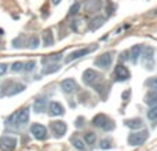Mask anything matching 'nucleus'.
Masks as SVG:
<instances>
[{
	"label": "nucleus",
	"mask_w": 157,
	"mask_h": 151,
	"mask_svg": "<svg viewBox=\"0 0 157 151\" xmlns=\"http://www.w3.org/2000/svg\"><path fill=\"white\" fill-rule=\"evenodd\" d=\"M108 121H109V118L105 116V114H97V116L92 118V124H94L95 127L101 128V129L105 127V124H106Z\"/></svg>",
	"instance_id": "dca6fc26"
},
{
	"label": "nucleus",
	"mask_w": 157,
	"mask_h": 151,
	"mask_svg": "<svg viewBox=\"0 0 157 151\" xmlns=\"http://www.w3.org/2000/svg\"><path fill=\"white\" fill-rule=\"evenodd\" d=\"M36 68V62L35 61H28L24 63V72H32Z\"/></svg>",
	"instance_id": "c756f323"
},
{
	"label": "nucleus",
	"mask_w": 157,
	"mask_h": 151,
	"mask_svg": "<svg viewBox=\"0 0 157 151\" xmlns=\"http://www.w3.org/2000/svg\"><path fill=\"white\" fill-rule=\"evenodd\" d=\"M112 129H114V122L112 121V120H109V121L105 124V127L102 128V131H105V132H109V131H112Z\"/></svg>",
	"instance_id": "473e14b6"
},
{
	"label": "nucleus",
	"mask_w": 157,
	"mask_h": 151,
	"mask_svg": "<svg viewBox=\"0 0 157 151\" xmlns=\"http://www.w3.org/2000/svg\"><path fill=\"white\" fill-rule=\"evenodd\" d=\"M147 118L150 120V121H156L157 120V106H152V107L147 110Z\"/></svg>",
	"instance_id": "393cba45"
},
{
	"label": "nucleus",
	"mask_w": 157,
	"mask_h": 151,
	"mask_svg": "<svg viewBox=\"0 0 157 151\" xmlns=\"http://www.w3.org/2000/svg\"><path fill=\"white\" fill-rule=\"evenodd\" d=\"M59 70V66L58 65H55V63H52V65H50V66H46V68L43 69V72L41 73L43 74H51V73H55V72H58Z\"/></svg>",
	"instance_id": "b1692460"
},
{
	"label": "nucleus",
	"mask_w": 157,
	"mask_h": 151,
	"mask_svg": "<svg viewBox=\"0 0 157 151\" xmlns=\"http://www.w3.org/2000/svg\"><path fill=\"white\" fill-rule=\"evenodd\" d=\"M112 61H113V58H112L110 52H105V54H102L101 57H98L94 63L101 69H108L109 66L112 65Z\"/></svg>",
	"instance_id": "6e6552de"
},
{
	"label": "nucleus",
	"mask_w": 157,
	"mask_h": 151,
	"mask_svg": "<svg viewBox=\"0 0 157 151\" xmlns=\"http://www.w3.org/2000/svg\"><path fill=\"white\" fill-rule=\"evenodd\" d=\"M103 22H105V18H102V17H95V18L91 21V24H90V30L99 29V28L103 25Z\"/></svg>",
	"instance_id": "4be33fe9"
},
{
	"label": "nucleus",
	"mask_w": 157,
	"mask_h": 151,
	"mask_svg": "<svg viewBox=\"0 0 157 151\" xmlns=\"http://www.w3.org/2000/svg\"><path fill=\"white\" fill-rule=\"evenodd\" d=\"M145 103H146L147 106H157V91H150L146 94V96H145Z\"/></svg>",
	"instance_id": "a211bd4d"
},
{
	"label": "nucleus",
	"mask_w": 157,
	"mask_h": 151,
	"mask_svg": "<svg viewBox=\"0 0 157 151\" xmlns=\"http://www.w3.org/2000/svg\"><path fill=\"white\" fill-rule=\"evenodd\" d=\"M114 77L117 81H127L130 78V72L124 65H117L114 69Z\"/></svg>",
	"instance_id": "1a4fd4ad"
},
{
	"label": "nucleus",
	"mask_w": 157,
	"mask_h": 151,
	"mask_svg": "<svg viewBox=\"0 0 157 151\" xmlns=\"http://www.w3.org/2000/svg\"><path fill=\"white\" fill-rule=\"evenodd\" d=\"M48 111L52 117L55 116H63L65 114V109L59 102H51L48 105Z\"/></svg>",
	"instance_id": "f8f14e48"
},
{
	"label": "nucleus",
	"mask_w": 157,
	"mask_h": 151,
	"mask_svg": "<svg viewBox=\"0 0 157 151\" xmlns=\"http://www.w3.org/2000/svg\"><path fill=\"white\" fill-rule=\"evenodd\" d=\"M18 144V140L14 136H2L0 138V149L4 151H14Z\"/></svg>",
	"instance_id": "20e7f679"
},
{
	"label": "nucleus",
	"mask_w": 157,
	"mask_h": 151,
	"mask_svg": "<svg viewBox=\"0 0 157 151\" xmlns=\"http://www.w3.org/2000/svg\"><path fill=\"white\" fill-rule=\"evenodd\" d=\"M24 70V63L19 62V61H17V62H14L13 65H11V72H14V73H18V72Z\"/></svg>",
	"instance_id": "c85d7f7f"
},
{
	"label": "nucleus",
	"mask_w": 157,
	"mask_h": 151,
	"mask_svg": "<svg viewBox=\"0 0 157 151\" xmlns=\"http://www.w3.org/2000/svg\"><path fill=\"white\" fill-rule=\"evenodd\" d=\"M39 43H40V40H39L37 36H32V37L29 39V43H28V47H29L30 50H35L39 47Z\"/></svg>",
	"instance_id": "bb28decb"
},
{
	"label": "nucleus",
	"mask_w": 157,
	"mask_h": 151,
	"mask_svg": "<svg viewBox=\"0 0 157 151\" xmlns=\"http://www.w3.org/2000/svg\"><path fill=\"white\" fill-rule=\"evenodd\" d=\"M147 139H149V131L142 129V131H138V132L130 133V136H128V144L130 146H141Z\"/></svg>",
	"instance_id": "f257e3e1"
},
{
	"label": "nucleus",
	"mask_w": 157,
	"mask_h": 151,
	"mask_svg": "<svg viewBox=\"0 0 157 151\" xmlns=\"http://www.w3.org/2000/svg\"><path fill=\"white\" fill-rule=\"evenodd\" d=\"M7 88H6V96H14V95H18L21 92H24L26 89V87L21 83H8Z\"/></svg>",
	"instance_id": "0eeeda50"
},
{
	"label": "nucleus",
	"mask_w": 157,
	"mask_h": 151,
	"mask_svg": "<svg viewBox=\"0 0 157 151\" xmlns=\"http://www.w3.org/2000/svg\"><path fill=\"white\" fill-rule=\"evenodd\" d=\"M146 85L149 87V88L155 89V91H157V77H150L149 80L146 81Z\"/></svg>",
	"instance_id": "7c9ffc66"
},
{
	"label": "nucleus",
	"mask_w": 157,
	"mask_h": 151,
	"mask_svg": "<svg viewBox=\"0 0 157 151\" xmlns=\"http://www.w3.org/2000/svg\"><path fill=\"white\" fill-rule=\"evenodd\" d=\"M61 89H62L65 94H73L77 89V84L73 78H66V80L61 81Z\"/></svg>",
	"instance_id": "9d476101"
},
{
	"label": "nucleus",
	"mask_w": 157,
	"mask_h": 151,
	"mask_svg": "<svg viewBox=\"0 0 157 151\" xmlns=\"http://www.w3.org/2000/svg\"><path fill=\"white\" fill-rule=\"evenodd\" d=\"M142 62L144 66L147 70H153L155 69V48L153 47H145L142 48Z\"/></svg>",
	"instance_id": "f03ea898"
},
{
	"label": "nucleus",
	"mask_w": 157,
	"mask_h": 151,
	"mask_svg": "<svg viewBox=\"0 0 157 151\" xmlns=\"http://www.w3.org/2000/svg\"><path fill=\"white\" fill-rule=\"evenodd\" d=\"M59 3H61V0H52V4H55V6L59 4Z\"/></svg>",
	"instance_id": "c9c22d12"
},
{
	"label": "nucleus",
	"mask_w": 157,
	"mask_h": 151,
	"mask_svg": "<svg viewBox=\"0 0 157 151\" xmlns=\"http://www.w3.org/2000/svg\"><path fill=\"white\" fill-rule=\"evenodd\" d=\"M50 128H51L52 133H54V136L57 139L62 138L66 133V129H68V127H66V124L63 121H52L50 124Z\"/></svg>",
	"instance_id": "423d86ee"
},
{
	"label": "nucleus",
	"mask_w": 157,
	"mask_h": 151,
	"mask_svg": "<svg viewBox=\"0 0 157 151\" xmlns=\"http://www.w3.org/2000/svg\"><path fill=\"white\" fill-rule=\"evenodd\" d=\"M29 121V109L25 107L18 110V120H17V127H24Z\"/></svg>",
	"instance_id": "ddd939ff"
},
{
	"label": "nucleus",
	"mask_w": 157,
	"mask_h": 151,
	"mask_svg": "<svg viewBox=\"0 0 157 151\" xmlns=\"http://www.w3.org/2000/svg\"><path fill=\"white\" fill-rule=\"evenodd\" d=\"M90 51H91V50H90V48H80V50H76V51L71 52V54H69L68 57H66L65 62H66V63H71V62H73V61L78 59V58H81V57H84V55H87Z\"/></svg>",
	"instance_id": "9b49d317"
},
{
	"label": "nucleus",
	"mask_w": 157,
	"mask_h": 151,
	"mask_svg": "<svg viewBox=\"0 0 157 151\" xmlns=\"http://www.w3.org/2000/svg\"><path fill=\"white\" fill-rule=\"evenodd\" d=\"M17 120H18V111H15L14 114H11L7 118V125L8 127H15L17 128Z\"/></svg>",
	"instance_id": "a878e982"
},
{
	"label": "nucleus",
	"mask_w": 157,
	"mask_h": 151,
	"mask_svg": "<svg viewBox=\"0 0 157 151\" xmlns=\"http://www.w3.org/2000/svg\"><path fill=\"white\" fill-rule=\"evenodd\" d=\"M124 124H125V127H128L130 129L135 131V129H139V128H142L144 122H142L141 118H130V120H125Z\"/></svg>",
	"instance_id": "2eb2a0df"
},
{
	"label": "nucleus",
	"mask_w": 157,
	"mask_h": 151,
	"mask_svg": "<svg viewBox=\"0 0 157 151\" xmlns=\"http://www.w3.org/2000/svg\"><path fill=\"white\" fill-rule=\"evenodd\" d=\"M99 147L102 150H109V149H112V147H113V143H112L110 139H103V140H101Z\"/></svg>",
	"instance_id": "cd10ccee"
},
{
	"label": "nucleus",
	"mask_w": 157,
	"mask_h": 151,
	"mask_svg": "<svg viewBox=\"0 0 157 151\" xmlns=\"http://www.w3.org/2000/svg\"><path fill=\"white\" fill-rule=\"evenodd\" d=\"M7 69H8V66L6 65V63H0V76L6 74V72H7Z\"/></svg>",
	"instance_id": "72a5a7b5"
},
{
	"label": "nucleus",
	"mask_w": 157,
	"mask_h": 151,
	"mask_svg": "<svg viewBox=\"0 0 157 151\" xmlns=\"http://www.w3.org/2000/svg\"><path fill=\"white\" fill-rule=\"evenodd\" d=\"M43 44H44V47H51L52 44H54V36H52L51 29L44 30V33H43Z\"/></svg>",
	"instance_id": "6ab92c4d"
},
{
	"label": "nucleus",
	"mask_w": 157,
	"mask_h": 151,
	"mask_svg": "<svg viewBox=\"0 0 157 151\" xmlns=\"http://www.w3.org/2000/svg\"><path fill=\"white\" fill-rule=\"evenodd\" d=\"M141 54H142V46H134L130 50V59H131V62L132 63H136L138 62V58L141 57Z\"/></svg>",
	"instance_id": "f3484780"
},
{
	"label": "nucleus",
	"mask_w": 157,
	"mask_h": 151,
	"mask_svg": "<svg viewBox=\"0 0 157 151\" xmlns=\"http://www.w3.org/2000/svg\"><path fill=\"white\" fill-rule=\"evenodd\" d=\"M84 142H86V144H88V146H92V144L97 142V135H95L94 132H87L86 135H84Z\"/></svg>",
	"instance_id": "5701e85b"
},
{
	"label": "nucleus",
	"mask_w": 157,
	"mask_h": 151,
	"mask_svg": "<svg viewBox=\"0 0 157 151\" xmlns=\"http://www.w3.org/2000/svg\"><path fill=\"white\" fill-rule=\"evenodd\" d=\"M130 95H131V89H127V91L124 92V94L121 95V98H123V100H127L128 98H130Z\"/></svg>",
	"instance_id": "f704fd0d"
},
{
	"label": "nucleus",
	"mask_w": 157,
	"mask_h": 151,
	"mask_svg": "<svg viewBox=\"0 0 157 151\" xmlns=\"http://www.w3.org/2000/svg\"><path fill=\"white\" fill-rule=\"evenodd\" d=\"M62 59V54H52L50 57H46L41 59V63L43 65H47V63H57L58 61Z\"/></svg>",
	"instance_id": "412c9836"
},
{
	"label": "nucleus",
	"mask_w": 157,
	"mask_h": 151,
	"mask_svg": "<svg viewBox=\"0 0 157 151\" xmlns=\"http://www.w3.org/2000/svg\"><path fill=\"white\" fill-rule=\"evenodd\" d=\"M81 78H83V83L86 84V85H95V83L99 81L102 77H101L99 73H98L97 70H94V69H87L83 73V77Z\"/></svg>",
	"instance_id": "7ed1b4c3"
},
{
	"label": "nucleus",
	"mask_w": 157,
	"mask_h": 151,
	"mask_svg": "<svg viewBox=\"0 0 157 151\" xmlns=\"http://www.w3.org/2000/svg\"><path fill=\"white\" fill-rule=\"evenodd\" d=\"M80 7H81V4L80 3H75L73 6H72L71 8H69V15H76V14L78 13V11H80Z\"/></svg>",
	"instance_id": "2f4dec72"
},
{
	"label": "nucleus",
	"mask_w": 157,
	"mask_h": 151,
	"mask_svg": "<svg viewBox=\"0 0 157 151\" xmlns=\"http://www.w3.org/2000/svg\"><path fill=\"white\" fill-rule=\"evenodd\" d=\"M30 133L36 140H44L47 139V128L41 124H32L30 125Z\"/></svg>",
	"instance_id": "39448f33"
},
{
	"label": "nucleus",
	"mask_w": 157,
	"mask_h": 151,
	"mask_svg": "<svg viewBox=\"0 0 157 151\" xmlns=\"http://www.w3.org/2000/svg\"><path fill=\"white\" fill-rule=\"evenodd\" d=\"M71 142H72V144H73V147H75L76 150H78V151H86V150H87L86 142H84L83 139L77 138V136H73Z\"/></svg>",
	"instance_id": "aec40b11"
},
{
	"label": "nucleus",
	"mask_w": 157,
	"mask_h": 151,
	"mask_svg": "<svg viewBox=\"0 0 157 151\" xmlns=\"http://www.w3.org/2000/svg\"><path fill=\"white\" fill-rule=\"evenodd\" d=\"M47 106V98L46 96H39L35 99V103H33V110L35 113H43L46 110Z\"/></svg>",
	"instance_id": "4468645a"
}]
</instances>
